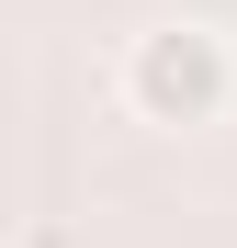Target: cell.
Returning a JSON list of instances; mask_svg holds the SVG:
<instances>
[{
    "label": "cell",
    "mask_w": 237,
    "mask_h": 248,
    "mask_svg": "<svg viewBox=\"0 0 237 248\" xmlns=\"http://www.w3.org/2000/svg\"><path fill=\"white\" fill-rule=\"evenodd\" d=\"M113 102H125L136 124H158V136H204V124L237 113V34L204 23V12H170L147 23L125 57H113Z\"/></svg>",
    "instance_id": "obj_1"
}]
</instances>
